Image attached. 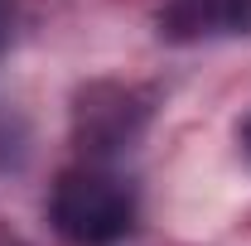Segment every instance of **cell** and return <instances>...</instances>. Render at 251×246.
<instances>
[{
    "label": "cell",
    "instance_id": "3957f363",
    "mask_svg": "<svg viewBox=\"0 0 251 246\" xmlns=\"http://www.w3.org/2000/svg\"><path fill=\"white\" fill-rule=\"evenodd\" d=\"M0 44H5V10H0Z\"/></svg>",
    "mask_w": 251,
    "mask_h": 246
},
{
    "label": "cell",
    "instance_id": "277c9868",
    "mask_svg": "<svg viewBox=\"0 0 251 246\" xmlns=\"http://www.w3.org/2000/svg\"><path fill=\"white\" fill-rule=\"evenodd\" d=\"M247 150H251V125H247Z\"/></svg>",
    "mask_w": 251,
    "mask_h": 246
},
{
    "label": "cell",
    "instance_id": "7a4b0ae2",
    "mask_svg": "<svg viewBox=\"0 0 251 246\" xmlns=\"http://www.w3.org/2000/svg\"><path fill=\"white\" fill-rule=\"evenodd\" d=\"M159 34L174 44L208 34H251V0H169L159 15Z\"/></svg>",
    "mask_w": 251,
    "mask_h": 246
},
{
    "label": "cell",
    "instance_id": "6da1fadb",
    "mask_svg": "<svg viewBox=\"0 0 251 246\" xmlns=\"http://www.w3.org/2000/svg\"><path fill=\"white\" fill-rule=\"evenodd\" d=\"M53 222L68 242L106 246L130 232L135 193L106 169H68L53 184Z\"/></svg>",
    "mask_w": 251,
    "mask_h": 246
}]
</instances>
